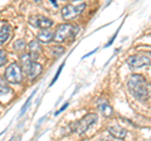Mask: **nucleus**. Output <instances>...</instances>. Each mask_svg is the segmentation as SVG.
Segmentation results:
<instances>
[{
	"instance_id": "1",
	"label": "nucleus",
	"mask_w": 151,
	"mask_h": 141,
	"mask_svg": "<svg viewBox=\"0 0 151 141\" xmlns=\"http://www.w3.org/2000/svg\"><path fill=\"white\" fill-rule=\"evenodd\" d=\"M127 87L132 96L140 101H146L150 96V84L147 79L141 74H132L129 78Z\"/></svg>"
},
{
	"instance_id": "2",
	"label": "nucleus",
	"mask_w": 151,
	"mask_h": 141,
	"mask_svg": "<svg viewBox=\"0 0 151 141\" xmlns=\"http://www.w3.org/2000/svg\"><path fill=\"white\" fill-rule=\"evenodd\" d=\"M78 27L72 25V24H60L53 35V40L55 43H62V42L70 39L77 35Z\"/></svg>"
},
{
	"instance_id": "3",
	"label": "nucleus",
	"mask_w": 151,
	"mask_h": 141,
	"mask_svg": "<svg viewBox=\"0 0 151 141\" xmlns=\"http://www.w3.org/2000/svg\"><path fill=\"white\" fill-rule=\"evenodd\" d=\"M22 64H23V69L22 70H24L25 74L28 76V78H30V79L37 78L42 73V69H43V67H42L38 62L32 60L29 58V55L22 57Z\"/></svg>"
},
{
	"instance_id": "4",
	"label": "nucleus",
	"mask_w": 151,
	"mask_h": 141,
	"mask_svg": "<svg viewBox=\"0 0 151 141\" xmlns=\"http://www.w3.org/2000/svg\"><path fill=\"white\" fill-rule=\"evenodd\" d=\"M97 120H98L97 114H88V115H86L84 117H82V119L79 120L78 122L73 124L72 127H73V130L76 131V132L83 134V132H86V131H87L89 127H91L92 125L96 124Z\"/></svg>"
},
{
	"instance_id": "5",
	"label": "nucleus",
	"mask_w": 151,
	"mask_h": 141,
	"mask_svg": "<svg viewBox=\"0 0 151 141\" xmlns=\"http://www.w3.org/2000/svg\"><path fill=\"white\" fill-rule=\"evenodd\" d=\"M5 79L9 83H22L23 82V70L18 63H12L5 70Z\"/></svg>"
},
{
	"instance_id": "6",
	"label": "nucleus",
	"mask_w": 151,
	"mask_h": 141,
	"mask_svg": "<svg viewBox=\"0 0 151 141\" xmlns=\"http://www.w3.org/2000/svg\"><path fill=\"white\" fill-rule=\"evenodd\" d=\"M86 8V4L82 3L79 4V5H73V4H68V5H65L63 8L62 10V17L63 19L65 20H70L73 19V18H76L77 15H79V14L82 13V10Z\"/></svg>"
},
{
	"instance_id": "7",
	"label": "nucleus",
	"mask_w": 151,
	"mask_h": 141,
	"mask_svg": "<svg viewBox=\"0 0 151 141\" xmlns=\"http://www.w3.org/2000/svg\"><path fill=\"white\" fill-rule=\"evenodd\" d=\"M127 64H129L132 69L144 67V65H149L150 64V53L132 55V57H130L127 59Z\"/></svg>"
},
{
	"instance_id": "8",
	"label": "nucleus",
	"mask_w": 151,
	"mask_h": 141,
	"mask_svg": "<svg viewBox=\"0 0 151 141\" xmlns=\"http://www.w3.org/2000/svg\"><path fill=\"white\" fill-rule=\"evenodd\" d=\"M29 23L32 25H34L37 28H42V29H49L53 25V20L49 18H45L43 15H35V17H30Z\"/></svg>"
},
{
	"instance_id": "9",
	"label": "nucleus",
	"mask_w": 151,
	"mask_h": 141,
	"mask_svg": "<svg viewBox=\"0 0 151 141\" xmlns=\"http://www.w3.org/2000/svg\"><path fill=\"white\" fill-rule=\"evenodd\" d=\"M28 48H29V58L32 60H34L38 58V55H39V53L42 52V47H40V43L38 40H32L29 44H28Z\"/></svg>"
},
{
	"instance_id": "10",
	"label": "nucleus",
	"mask_w": 151,
	"mask_h": 141,
	"mask_svg": "<svg viewBox=\"0 0 151 141\" xmlns=\"http://www.w3.org/2000/svg\"><path fill=\"white\" fill-rule=\"evenodd\" d=\"M108 132H110L113 137H116V139H125L126 137V130L125 129H122L121 126L119 125H116V126H108Z\"/></svg>"
},
{
	"instance_id": "11",
	"label": "nucleus",
	"mask_w": 151,
	"mask_h": 141,
	"mask_svg": "<svg viewBox=\"0 0 151 141\" xmlns=\"http://www.w3.org/2000/svg\"><path fill=\"white\" fill-rule=\"evenodd\" d=\"M53 35L54 33L49 30V29H42L39 32V34H38V40H40L42 43H48L53 39Z\"/></svg>"
},
{
	"instance_id": "12",
	"label": "nucleus",
	"mask_w": 151,
	"mask_h": 141,
	"mask_svg": "<svg viewBox=\"0 0 151 141\" xmlns=\"http://www.w3.org/2000/svg\"><path fill=\"white\" fill-rule=\"evenodd\" d=\"M10 34H12V27L9 24H5L0 30V44L6 43V40L10 38Z\"/></svg>"
},
{
	"instance_id": "13",
	"label": "nucleus",
	"mask_w": 151,
	"mask_h": 141,
	"mask_svg": "<svg viewBox=\"0 0 151 141\" xmlns=\"http://www.w3.org/2000/svg\"><path fill=\"white\" fill-rule=\"evenodd\" d=\"M98 109H100V111L102 112L105 116H107V117H110V116H112V112H113V110H112V107L110 106V103H108L107 101H102V102H98Z\"/></svg>"
},
{
	"instance_id": "14",
	"label": "nucleus",
	"mask_w": 151,
	"mask_h": 141,
	"mask_svg": "<svg viewBox=\"0 0 151 141\" xmlns=\"http://www.w3.org/2000/svg\"><path fill=\"white\" fill-rule=\"evenodd\" d=\"M10 92V88H9V86L6 84L5 79L0 78V95H4V93H9Z\"/></svg>"
},
{
	"instance_id": "15",
	"label": "nucleus",
	"mask_w": 151,
	"mask_h": 141,
	"mask_svg": "<svg viewBox=\"0 0 151 141\" xmlns=\"http://www.w3.org/2000/svg\"><path fill=\"white\" fill-rule=\"evenodd\" d=\"M64 52H65L64 47H60V45L53 47V48H52V53H53V55H55V57H60V55H62Z\"/></svg>"
},
{
	"instance_id": "16",
	"label": "nucleus",
	"mask_w": 151,
	"mask_h": 141,
	"mask_svg": "<svg viewBox=\"0 0 151 141\" xmlns=\"http://www.w3.org/2000/svg\"><path fill=\"white\" fill-rule=\"evenodd\" d=\"M14 48H15L17 50H22V49H24V48H25V42H24V40H22V39L17 40L15 43H14Z\"/></svg>"
},
{
	"instance_id": "17",
	"label": "nucleus",
	"mask_w": 151,
	"mask_h": 141,
	"mask_svg": "<svg viewBox=\"0 0 151 141\" xmlns=\"http://www.w3.org/2000/svg\"><path fill=\"white\" fill-rule=\"evenodd\" d=\"M5 62H6V54H5V52L0 48V65H3Z\"/></svg>"
}]
</instances>
